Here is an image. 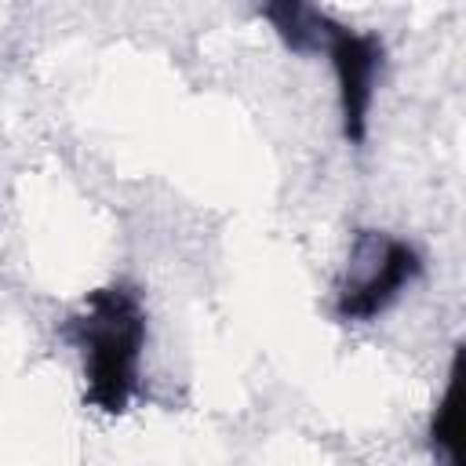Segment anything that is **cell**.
<instances>
[{
    "instance_id": "obj_1",
    "label": "cell",
    "mask_w": 466,
    "mask_h": 466,
    "mask_svg": "<svg viewBox=\"0 0 466 466\" xmlns=\"http://www.w3.org/2000/svg\"><path fill=\"white\" fill-rule=\"evenodd\" d=\"M62 335L84 364V404L102 415H124L138 393V371L149 335L142 295L124 284H102L84 295L80 309L62 320Z\"/></svg>"
},
{
    "instance_id": "obj_2",
    "label": "cell",
    "mask_w": 466,
    "mask_h": 466,
    "mask_svg": "<svg viewBox=\"0 0 466 466\" xmlns=\"http://www.w3.org/2000/svg\"><path fill=\"white\" fill-rule=\"evenodd\" d=\"M422 255L411 240L386 229H357L346 269L335 284V317L342 324H368L382 317L419 277Z\"/></svg>"
},
{
    "instance_id": "obj_3",
    "label": "cell",
    "mask_w": 466,
    "mask_h": 466,
    "mask_svg": "<svg viewBox=\"0 0 466 466\" xmlns=\"http://www.w3.org/2000/svg\"><path fill=\"white\" fill-rule=\"evenodd\" d=\"M320 55L328 58L331 76H335L342 138L350 146H360L368 138V116H371L379 76L386 69V40L379 33L353 29V25H346L331 15Z\"/></svg>"
},
{
    "instance_id": "obj_4",
    "label": "cell",
    "mask_w": 466,
    "mask_h": 466,
    "mask_svg": "<svg viewBox=\"0 0 466 466\" xmlns=\"http://www.w3.org/2000/svg\"><path fill=\"white\" fill-rule=\"evenodd\" d=\"M258 18H266L273 25V33L280 36V44L291 55H320L324 51V33H328V18L331 11L317 7V4H302V0H273L258 7Z\"/></svg>"
},
{
    "instance_id": "obj_5",
    "label": "cell",
    "mask_w": 466,
    "mask_h": 466,
    "mask_svg": "<svg viewBox=\"0 0 466 466\" xmlns=\"http://www.w3.org/2000/svg\"><path fill=\"white\" fill-rule=\"evenodd\" d=\"M459 386H462V346H455L451 353V368H448V382L444 393L430 415L426 426V441H430V455L437 466H462V408H459Z\"/></svg>"
}]
</instances>
